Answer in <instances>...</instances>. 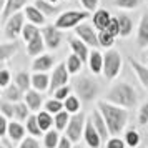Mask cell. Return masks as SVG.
I'll return each mask as SVG.
<instances>
[{"instance_id":"obj_27","label":"cell","mask_w":148,"mask_h":148,"mask_svg":"<svg viewBox=\"0 0 148 148\" xmlns=\"http://www.w3.org/2000/svg\"><path fill=\"white\" fill-rule=\"evenodd\" d=\"M34 3L45 14V17H58L60 15V7L48 0H35Z\"/></svg>"},{"instance_id":"obj_37","label":"cell","mask_w":148,"mask_h":148,"mask_svg":"<svg viewBox=\"0 0 148 148\" xmlns=\"http://www.w3.org/2000/svg\"><path fill=\"white\" fill-rule=\"evenodd\" d=\"M123 140H125L128 148H136L141 143V136L136 130H128L125 133V136H123Z\"/></svg>"},{"instance_id":"obj_49","label":"cell","mask_w":148,"mask_h":148,"mask_svg":"<svg viewBox=\"0 0 148 148\" xmlns=\"http://www.w3.org/2000/svg\"><path fill=\"white\" fill-rule=\"evenodd\" d=\"M80 3L83 5L85 10H88V12H95V10L98 8L100 0H80Z\"/></svg>"},{"instance_id":"obj_41","label":"cell","mask_w":148,"mask_h":148,"mask_svg":"<svg viewBox=\"0 0 148 148\" xmlns=\"http://www.w3.org/2000/svg\"><path fill=\"white\" fill-rule=\"evenodd\" d=\"M30 112H32V110L28 108V105L25 101H23V103H22V101H17V110H15V118H17V120H20V121L27 120L28 116L32 115Z\"/></svg>"},{"instance_id":"obj_50","label":"cell","mask_w":148,"mask_h":148,"mask_svg":"<svg viewBox=\"0 0 148 148\" xmlns=\"http://www.w3.org/2000/svg\"><path fill=\"white\" fill-rule=\"evenodd\" d=\"M8 118L5 115L0 116V136H7V132H8Z\"/></svg>"},{"instance_id":"obj_56","label":"cell","mask_w":148,"mask_h":148,"mask_svg":"<svg viewBox=\"0 0 148 148\" xmlns=\"http://www.w3.org/2000/svg\"><path fill=\"white\" fill-rule=\"evenodd\" d=\"M73 148H83V147H80V145H77V147H73Z\"/></svg>"},{"instance_id":"obj_3","label":"cell","mask_w":148,"mask_h":148,"mask_svg":"<svg viewBox=\"0 0 148 148\" xmlns=\"http://www.w3.org/2000/svg\"><path fill=\"white\" fill-rule=\"evenodd\" d=\"M73 92L82 101H92L98 95V85L90 77H80L73 83Z\"/></svg>"},{"instance_id":"obj_44","label":"cell","mask_w":148,"mask_h":148,"mask_svg":"<svg viewBox=\"0 0 148 148\" xmlns=\"http://www.w3.org/2000/svg\"><path fill=\"white\" fill-rule=\"evenodd\" d=\"M18 148H42V147H40V143H38V140L34 138V135H32V136H25L20 141Z\"/></svg>"},{"instance_id":"obj_46","label":"cell","mask_w":148,"mask_h":148,"mask_svg":"<svg viewBox=\"0 0 148 148\" xmlns=\"http://www.w3.org/2000/svg\"><path fill=\"white\" fill-rule=\"evenodd\" d=\"M138 121L140 125H148V101L143 103L138 110Z\"/></svg>"},{"instance_id":"obj_18","label":"cell","mask_w":148,"mask_h":148,"mask_svg":"<svg viewBox=\"0 0 148 148\" xmlns=\"http://www.w3.org/2000/svg\"><path fill=\"white\" fill-rule=\"evenodd\" d=\"M55 57H52L50 53H42L38 57H35L32 62V70L34 72H48L53 67Z\"/></svg>"},{"instance_id":"obj_40","label":"cell","mask_w":148,"mask_h":148,"mask_svg":"<svg viewBox=\"0 0 148 148\" xmlns=\"http://www.w3.org/2000/svg\"><path fill=\"white\" fill-rule=\"evenodd\" d=\"M15 110H17V103L2 100V103H0V113L2 115H5L7 118H15Z\"/></svg>"},{"instance_id":"obj_47","label":"cell","mask_w":148,"mask_h":148,"mask_svg":"<svg viewBox=\"0 0 148 148\" xmlns=\"http://www.w3.org/2000/svg\"><path fill=\"white\" fill-rule=\"evenodd\" d=\"M107 30L110 34H113L115 37H120V23H118V17H112V20L108 23Z\"/></svg>"},{"instance_id":"obj_10","label":"cell","mask_w":148,"mask_h":148,"mask_svg":"<svg viewBox=\"0 0 148 148\" xmlns=\"http://www.w3.org/2000/svg\"><path fill=\"white\" fill-rule=\"evenodd\" d=\"M40 30H42L43 38H45L47 48H50V50H55V48L60 47L62 38H63V35H62L60 28L55 27V25H43Z\"/></svg>"},{"instance_id":"obj_20","label":"cell","mask_w":148,"mask_h":148,"mask_svg":"<svg viewBox=\"0 0 148 148\" xmlns=\"http://www.w3.org/2000/svg\"><path fill=\"white\" fill-rule=\"evenodd\" d=\"M128 63H130V67L133 68V72L136 73L140 83L143 85V88L148 92V67L147 65H143V63H140L138 60H135L133 57L128 58Z\"/></svg>"},{"instance_id":"obj_30","label":"cell","mask_w":148,"mask_h":148,"mask_svg":"<svg viewBox=\"0 0 148 148\" xmlns=\"http://www.w3.org/2000/svg\"><path fill=\"white\" fill-rule=\"evenodd\" d=\"M37 120H38V125H40V128L43 132H48V130L52 128V125L55 123V118L52 116L50 112H47V110L37 112Z\"/></svg>"},{"instance_id":"obj_11","label":"cell","mask_w":148,"mask_h":148,"mask_svg":"<svg viewBox=\"0 0 148 148\" xmlns=\"http://www.w3.org/2000/svg\"><path fill=\"white\" fill-rule=\"evenodd\" d=\"M83 140H85V143H87V147H90V148H100L101 143H103V140H101L98 130L95 128L92 118H87L85 132H83Z\"/></svg>"},{"instance_id":"obj_26","label":"cell","mask_w":148,"mask_h":148,"mask_svg":"<svg viewBox=\"0 0 148 148\" xmlns=\"http://www.w3.org/2000/svg\"><path fill=\"white\" fill-rule=\"evenodd\" d=\"M23 97H22V90L18 88L17 83H12V85H8V87L3 88V92H2V100H7V101H20Z\"/></svg>"},{"instance_id":"obj_35","label":"cell","mask_w":148,"mask_h":148,"mask_svg":"<svg viewBox=\"0 0 148 148\" xmlns=\"http://www.w3.org/2000/svg\"><path fill=\"white\" fill-rule=\"evenodd\" d=\"M27 132L30 135H34V136H42V133H43V130L40 128V125H38V120H37V113L35 115H30L27 120Z\"/></svg>"},{"instance_id":"obj_52","label":"cell","mask_w":148,"mask_h":148,"mask_svg":"<svg viewBox=\"0 0 148 148\" xmlns=\"http://www.w3.org/2000/svg\"><path fill=\"white\" fill-rule=\"evenodd\" d=\"M0 148H8V145H7V140H5V138L2 140V145H0Z\"/></svg>"},{"instance_id":"obj_8","label":"cell","mask_w":148,"mask_h":148,"mask_svg":"<svg viewBox=\"0 0 148 148\" xmlns=\"http://www.w3.org/2000/svg\"><path fill=\"white\" fill-rule=\"evenodd\" d=\"M70 72L67 68V62H60L57 67L53 68V72L50 75V88L48 92L53 93L57 88L63 87V85H68V80H70Z\"/></svg>"},{"instance_id":"obj_2","label":"cell","mask_w":148,"mask_h":148,"mask_svg":"<svg viewBox=\"0 0 148 148\" xmlns=\"http://www.w3.org/2000/svg\"><path fill=\"white\" fill-rule=\"evenodd\" d=\"M107 101L123 108H133L136 105V92L128 82H116L107 92Z\"/></svg>"},{"instance_id":"obj_33","label":"cell","mask_w":148,"mask_h":148,"mask_svg":"<svg viewBox=\"0 0 148 148\" xmlns=\"http://www.w3.org/2000/svg\"><path fill=\"white\" fill-rule=\"evenodd\" d=\"M15 83H17L18 88L25 93V92H28L30 87H32V77H30L27 72H18L17 77H15Z\"/></svg>"},{"instance_id":"obj_7","label":"cell","mask_w":148,"mask_h":148,"mask_svg":"<svg viewBox=\"0 0 148 148\" xmlns=\"http://www.w3.org/2000/svg\"><path fill=\"white\" fill-rule=\"evenodd\" d=\"M25 27V14L17 12L12 17H8V20L3 23V35L7 40H17L18 37H22V30Z\"/></svg>"},{"instance_id":"obj_22","label":"cell","mask_w":148,"mask_h":148,"mask_svg":"<svg viewBox=\"0 0 148 148\" xmlns=\"http://www.w3.org/2000/svg\"><path fill=\"white\" fill-rule=\"evenodd\" d=\"M32 88L38 90L42 93L48 92V88H50V77H48L47 72H34V75H32Z\"/></svg>"},{"instance_id":"obj_55","label":"cell","mask_w":148,"mask_h":148,"mask_svg":"<svg viewBox=\"0 0 148 148\" xmlns=\"http://www.w3.org/2000/svg\"><path fill=\"white\" fill-rule=\"evenodd\" d=\"M48 2H52V3H57V2H58V0H48Z\"/></svg>"},{"instance_id":"obj_51","label":"cell","mask_w":148,"mask_h":148,"mask_svg":"<svg viewBox=\"0 0 148 148\" xmlns=\"http://www.w3.org/2000/svg\"><path fill=\"white\" fill-rule=\"evenodd\" d=\"M72 143H73V141L65 135V136H62V138H60V143H58V147H57V148H73V147H72Z\"/></svg>"},{"instance_id":"obj_43","label":"cell","mask_w":148,"mask_h":148,"mask_svg":"<svg viewBox=\"0 0 148 148\" xmlns=\"http://www.w3.org/2000/svg\"><path fill=\"white\" fill-rule=\"evenodd\" d=\"M52 95H53L55 98H58V100L65 101V100H67L68 95H72V87H70V85H63V87L57 88V90H55V92H53Z\"/></svg>"},{"instance_id":"obj_12","label":"cell","mask_w":148,"mask_h":148,"mask_svg":"<svg viewBox=\"0 0 148 148\" xmlns=\"http://www.w3.org/2000/svg\"><path fill=\"white\" fill-rule=\"evenodd\" d=\"M90 118L93 120V125H95V128L98 130V133H100L103 143H107V141L112 138V135H110V130H108L107 121H105V118H103L101 112H100V110H95L93 113L90 115Z\"/></svg>"},{"instance_id":"obj_42","label":"cell","mask_w":148,"mask_h":148,"mask_svg":"<svg viewBox=\"0 0 148 148\" xmlns=\"http://www.w3.org/2000/svg\"><path fill=\"white\" fill-rule=\"evenodd\" d=\"M115 7L123 8V10H133V8L138 7L140 0H113Z\"/></svg>"},{"instance_id":"obj_6","label":"cell","mask_w":148,"mask_h":148,"mask_svg":"<svg viewBox=\"0 0 148 148\" xmlns=\"http://www.w3.org/2000/svg\"><path fill=\"white\" fill-rule=\"evenodd\" d=\"M121 70V55L113 48L107 50L105 53V62H103V77L107 80H113L120 75Z\"/></svg>"},{"instance_id":"obj_53","label":"cell","mask_w":148,"mask_h":148,"mask_svg":"<svg viewBox=\"0 0 148 148\" xmlns=\"http://www.w3.org/2000/svg\"><path fill=\"white\" fill-rule=\"evenodd\" d=\"M145 147H147V148H148V133H147V135H145Z\"/></svg>"},{"instance_id":"obj_39","label":"cell","mask_w":148,"mask_h":148,"mask_svg":"<svg viewBox=\"0 0 148 148\" xmlns=\"http://www.w3.org/2000/svg\"><path fill=\"white\" fill-rule=\"evenodd\" d=\"M63 108H65L63 101L58 100V98H55V97H52L50 100L45 101V110H47V112H50L52 115H55V113H58V112H62Z\"/></svg>"},{"instance_id":"obj_36","label":"cell","mask_w":148,"mask_h":148,"mask_svg":"<svg viewBox=\"0 0 148 148\" xmlns=\"http://www.w3.org/2000/svg\"><path fill=\"white\" fill-rule=\"evenodd\" d=\"M42 30L35 23H32V22H28V23H25V27H23V30H22V38L25 42H30L32 38H35L37 35L40 34Z\"/></svg>"},{"instance_id":"obj_15","label":"cell","mask_w":148,"mask_h":148,"mask_svg":"<svg viewBox=\"0 0 148 148\" xmlns=\"http://www.w3.org/2000/svg\"><path fill=\"white\" fill-rule=\"evenodd\" d=\"M103 62H105V53H101L98 48H93V50L90 52V58H88L90 72L93 75L103 73Z\"/></svg>"},{"instance_id":"obj_32","label":"cell","mask_w":148,"mask_h":148,"mask_svg":"<svg viewBox=\"0 0 148 148\" xmlns=\"http://www.w3.org/2000/svg\"><path fill=\"white\" fill-rule=\"evenodd\" d=\"M67 68H68V72H70L72 75H77L82 68H83V60H82L77 53H72L67 58Z\"/></svg>"},{"instance_id":"obj_45","label":"cell","mask_w":148,"mask_h":148,"mask_svg":"<svg viewBox=\"0 0 148 148\" xmlns=\"http://www.w3.org/2000/svg\"><path fill=\"white\" fill-rule=\"evenodd\" d=\"M105 148H127V143H125V140H121L118 136H112L105 143Z\"/></svg>"},{"instance_id":"obj_16","label":"cell","mask_w":148,"mask_h":148,"mask_svg":"<svg viewBox=\"0 0 148 148\" xmlns=\"http://www.w3.org/2000/svg\"><path fill=\"white\" fill-rule=\"evenodd\" d=\"M23 100L28 105V108L32 112H40L42 105H43V97H42V92L35 90V88H30L28 92H25L23 95Z\"/></svg>"},{"instance_id":"obj_23","label":"cell","mask_w":148,"mask_h":148,"mask_svg":"<svg viewBox=\"0 0 148 148\" xmlns=\"http://www.w3.org/2000/svg\"><path fill=\"white\" fill-rule=\"evenodd\" d=\"M92 18H93V27L97 30H103V28L108 27V23L112 20V15L105 8H97L93 12V17Z\"/></svg>"},{"instance_id":"obj_38","label":"cell","mask_w":148,"mask_h":148,"mask_svg":"<svg viewBox=\"0 0 148 148\" xmlns=\"http://www.w3.org/2000/svg\"><path fill=\"white\" fill-rule=\"evenodd\" d=\"M80 98L77 97V95H68L67 100L63 101V105H65V110H68L70 113L73 115L77 112H80Z\"/></svg>"},{"instance_id":"obj_19","label":"cell","mask_w":148,"mask_h":148,"mask_svg":"<svg viewBox=\"0 0 148 148\" xmlns=\"http://www.w3.org/2000/svg\"><path fill=\"white\" fill-rule=\"evenodd\" d=\"M136 43L141 50L148 47V14H143L140 18L138 30H136Z\"/></svg>"},{"instance_id":"obj_14","label":"cell","mask_w":148,"mask_h":148,"mask_svg":"<svg viewBox=\"0 0 148 148\" xmlns=\"http://www.w3.org/2000/svg\"><path fill=\"white\" fill-rule=\"evenodd\" d=\"M68 43H70L72 52L78 55L82 60H83V63H88L90 52H88V45L87 43L82 40V38H78V37H70V38H68Z\"/></svg>"},{"instance_id":"obj_9","label":"cell","mask_w":148,"mask_h":148,"mask_svg":"<svg viewBox=\"0 0 148 148\" xmlns=\"http://www.w3.org/2000/svg\"><path fill=\"white\" fill-rule=\"evenodd\" d=\"M75 35L82 38V40L87 43L88 47L92 48H98L100 47V40H98V32H97V28L92 27L90 23H78L77 27H75Z\"/></svg>"},{"instance_id":"obj_1","label":"cell","mask_w":148,"mask_h":148,"mask_svg":"<svg viewBox=\"0 0 148 148\" xmlns=\"http://www.w3.org/2000/svg\"><path fill=\"white\" fill-rule=\"evenodd\" d=\"M97 107L101 112L103 118L107 121V127L110 130L112 136H118V135L125 130L128 123V110L123 107H118L115 103H110L107 100H98Z\"/></svg>"},{"instance_id":"obj_17","label":"cell","mask_w":148,"mask_h":148,"mask_svg":"<svg viewBox=\"0 0 148 148\" xmlns=\"http://www.w3.org/2000/svg\"><path fill=\"white\" fill-rule=\"evenodd\" d=\"M23 14H25V17H27L28 22H32V23H35V25H40V27L45 25L47 17H45V14H43L35 3L34 5H27V7L23 8Z\"/></svg>"},{"instance_id":"obj_25","label":"cell","mask_w":148,"mask_h":148,"mask_svg":"<svg viewBox=\"0 0 148 148\" xmlns=\"http://www.w3.org/2000/svg\"><path fill=\"white\" fill-rule=\"evenodd\" d=\"M17 50H18V43H17V40L3 42V43L0 45V60H2V63H5V62L10 60V58L15 55Z\"/></svg>"},{"instance_id":"obj_4","label":"cell","mask_w":148,"mask_h":148,"mask_svg":"<svg viewBox=\"0 0 148 148\" xmlns=\"http://www.w3.org/2000/svg\"><path fill=\"white\" fill-rule=\"evenodd\" d=\"M92 12L88 10H67V12H62L57 18H55V27H58L60 30H67V28H75L78 23L88 18Z\"/></svg>"},{"instance_id":"obj_24","label":"cell","mask_w":148,"mask_h":148,"mask_svg":"<svg viewBox=\"0 0 148 148\" xmlns=\"http://www.w3.org/2000/svg\"><path fill=\"white\" fill-rule=\"evenodd\" d=\"M25 130H27V128L23 127V125H20L18 121L12 120L10 123H8L7 136L14 141V143H15V141H22L23 138H25Z\"/></svg>"},{"instance_id":"obj_54","label":"cell","mask_w":148,"mask_h":148,"mask_svg":"<svg viewBox=\"0 0 148 148\" xmlns=\"http://www.w3.org/2000/svg\"><path fill=\"white\" fill-rule=\"evenodd\" d=\"M0 2H2V7H3V5L7 3V0H0Z\"/></svg>"},{"instance_id":"obj_31","label":"cell","mask_w":148,"mask_h":148,"mask_svg":"<svg viewBox=\"0 0 148 148\" xmlns=\"http://www.w3.org/2000/svg\"><path fill=\"white\" fill-rule=\"evenodd\" d=\"M60 132L55 128V130H48V132H45V136H43V145H45V148H57L58 147V143H60Z\"/></svg>"},{"instance_id":"obj_28","label":"cell","mask_w":148,"mask_h":148,"mask_svg":"<svg viewBox=\"0 0 148 148\" xmlns=\"http://www.w3.org/2000/svg\"><path fill=\"white\" fill-rule=\"evenodd\" d=\"M118 23H120V37L121 38L130 37L132 32H133V22H132V18L128 15L121 14V15H118Z\"/></svg>"},{"instance_id":"obj_57","label":"cell","mask_w":148,"mask_h":148,"mask_svg":"<svg viewBox=\"0 0 148 148\" xmlns=\"http://www.w3.org/2000/svg\"><path fill=\"white\" fill-rule=\"evenodd\" d=\"M7 145H8V148H12V147H10V143H8V141H7Z\"/></svg>"},{"instance_id":"obj_13","label":"cell","mask_w":148,"mask_h":148,"mask_svg":"<svg viewBox=\"0 0 148 148\" xmlns=\"http://www.w3.org/2000/svg\"><path fill=\"white\" fill-rule=\"evenodd\" d=\"M28 3V0H7V3L2 7V22L5 23L8 20V17H12L14 14L20 12L22 8H25Z\"/></svg>"},{"instance_id":"obj_21","label":"cell","mask_w":148,"mask_h":148,"mask_svg":"<svg viewBox=\"0 0 148 148\" xmlns=\"http://www.w3.org/2000/svg\"><path fill=\"white\" fill-rule=\"evenodd\" d=\"M45 48H47V43H45V38H43L42 32L37 35L35 38L27 42V53L30 55V57H38V55H42Z\"/></svg>"},{"instance_id":"obj_34","label":"cell","mask_w":148,"mask_h":148,"mask_svg":"<svg viewBox=\"0 0 148 148\" xmlns=\"http://www.w3.org/2000/svg\"><path fill=\"white\" fill-rule=\"evenodd\" d=\"M115 37L113 34H110L107 28H103V30H98V40H100V47L103 48H112L115 43Z\"/></svg>"},{"instance_id":"obj_48","label":"cell","mask_w":148,"mask_h":148,"mask_svg":"<svg viewBox=\"0 0 148 148\" xmlns=\"http://www.w3.org/2000/svg\"><path fill=\"white\" fill-rule=\"evenodd\" d=\"M10 85V72H8L7 68H2L0 70V87L5 88Z\"/></svg>"},{"instance_id":"obj_5","label":"cell","mask_w":148,"mask_h":148,"mask_svg":"<svg viewBox=\"0 0 148 148\" xmlns=\"http://www.w3.org/2000/svg\"><path fill=\"white\" fill-rule=\"evenodd\" d=\"M85 123H87V115L83 113V112L73 113L72 118H70V121H68V127L65 128V135H67L73 143H78L80 138H83Z\"/></svg>"},{"instance_id":"obj_29","label":"cell","mask_w":148,"mask_h":148,"mask_svg":"<svg viewBox=\"0 0 148 148\" xmlns=\"http://www.w3.org/2000/svg\"><path fill=\"white\" fill-rule=\"evenodd\" d=\"M53 118H55V128H57L58 132H63V130L68 127V121H70V118H72V113L63 108L62 112H58V113L53 115Z\"/></svg>"}]
</instances>
